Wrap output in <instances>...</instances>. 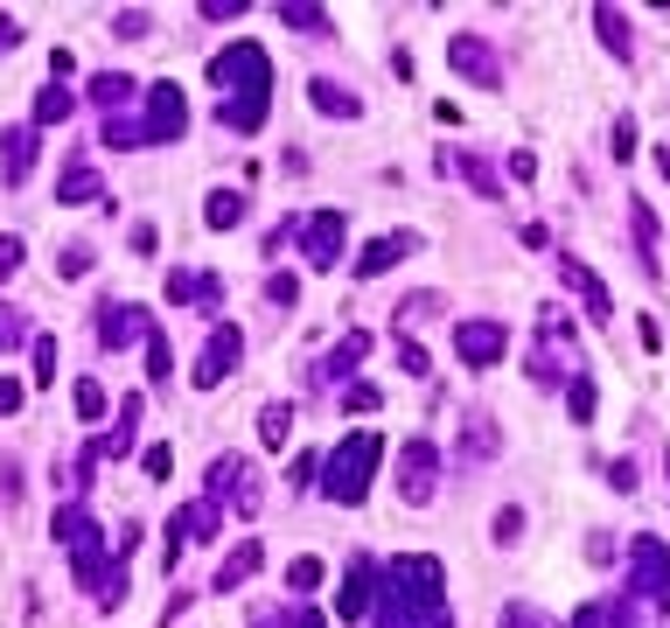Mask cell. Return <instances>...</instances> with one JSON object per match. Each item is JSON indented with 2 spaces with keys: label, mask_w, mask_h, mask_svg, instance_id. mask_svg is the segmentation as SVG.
<instances>
[{
  "label": "cell",
  "mask_w": 670,
  "mask_h": 628,
  "mask_svg": "<svg viewBox=\"0 0 670 628\" xmlns=\"http://www.w3.org/2000/svg\"><path fill=\"white\" fill-rule=\"evenodd\" d=\"M377 628H454L447 607V573L433 551H398L391 566H377Z\"/></svg>",
  "instance_id": "cell-1"
},
{
  "label": "cell",
  "mask_w": 670,
  "mask_h": 628,
  "mask_svg": "<svg viewBox=\"0 0 670 628\" xmlns=\"http://www.w3.org/2000/svg\"><path fill=\"white\" fill-rule=\"evenodd\" d=\"M209 84L224 91L217 126H231V133L252 140V133L265 126V105H273V49H259V43L217 49V56H209Z\"/></svg>",
  "instance_id": "cell-2"
},
{
  "label": "cell",
  "mask_w": 670,
  "mask_h": 628,
  "mask_svg": "<svg viewBox=\"0 0 670 628\" xmlns=\"http://www.w3.org/2000/svg\"><path fill=\"white\" fill-rule=\"evenodd\" d=\"M49 530H56V545H70V573H78V586H91L105 607H120V601H126V566H120V559L105 566V530H99V517H91L84 503H64Z\"/></svg>",
  "instance_id": "cell-3"
},
{
  "label": "cell",
  "mask_w": 670,
  "mask_h": 628,
  "mask_svg": "<svg viewBox=\"0 0 670 628\" xmlns=\"http://www.w3.org/2000/svg\"><path fill=\"white\" fill-rule=\"evenodd\" d=\"M377 468H385V433H342V441L321 454V496L356 510L363 496H371Z\"/></svg>",
  "instance_id": "cell-4"
},
{
  "label": "cell",
  "mask_w": 670,
  "mask_h": 628,
  "mask_svg": "<svg viewBox=\"0 0 670 628\" xmlns=\"http://www.w3.org/2000/svg\"><path fill=\"white\" fill-rule=\"evenodd\" d=\"M628 586H636L649 607H670V545L657 538V530L628 538Z\"/></svg>",
  "instance_id": "cell-5"
},
{
  "label": "cell",
  "mask_w": 670,
  "mask_h": 628,
  "mask_svg": "<svg viewBox=\"0 0 670 628\" xmlns=\"http://www.w3.org/2000/svg\"><path fill=\"white\" fill-rule=\"evenodd\" d=\"M189 133V99L182 84H147V112H140V147H161V140H182Z\"/></svg>",
  "instance_id": "cell-6"
},
{
  "label": "cell",
  "mask_w": 670,
  "mask_h": 628,
  "mask_svg": "<svg viewBox=\"0 0 670 628\" xmlns=\"http://www.w3.org/2000/svg\"><path fill=\"white\" fill-rule=\"evenodd\" d=\"M203 496L217 503V510L231 503V510H245V517H252V510H259V482H252V468H245V454H217V461H209Z\"/></svg>",
  "instance_id": "cell-7"
},
{
  "label": "cell",
  "mask_w": 670,
  "mask_h": 628,
  "mask_svg": "<svg viewBox=\"0 0 670 628\" xmlns=\"http://www.w3.org/2000/svg\"><path fill=\"white\" fill-rule=\"evenodd\" d=\"M398 496H406L412 510L440 496V447L433 441H406V447H398Z\"/></svg>",
  "instance_id": "cell-8"
},
{
  "label": "cell",
  "mask_w": 670,
  "mask_h": 628,
  "mask_svg": "<svg viewBox=\"0 0 670 628\" xmlns=\"http://www.w3.org/2000/svg\"><path fill=\"white\" fill-rule=\"evenodd\" d=\"M342 244H350V217H342V209H315V217L300 224V252H308L315 273H336Z\"/></svg>",
  "instance_id": "cell-9"
},
{
  "label": "cell",
  "mask_w": 670,
  "mask_h": 628,
  "mask_svg": "<svg viewBox=\"0 0 670 628\" xmlns=\"http://www.w3.org/2000/svg\"><path fill=\"white\" fill-rule=\"evenodd\" d=\"M454 356H462L468 370L503 364V356H510V329H503V321H482V315H475V321H462V329H454Z\"/></svg>",
  "instance_id": "cell-10"
},
{
  "label": "cell",
  "mask_w": 670,
  "mask_h": 628,
  "mask_svg": "<svg viewBox=\"0 0 670 628\" xmlns=\"http://www.w3.org/2000/svg\"><path fill=\"white\" fill-rule=\"evenodd\" d=\"M238 364H245V335L231 329V321H217V329H209V342H203V356H196V385L217 391Z\"/></svg>",
  "instance_id": "cell-11"
},
{
  "label": "cell",
  "mask_w": 670,
  "mask_h": 628,
  "mask_svg": "<svg viewBox=\"0 0 670 628\" xmlns=\"http://www.w3.org/2000/svg\"><path fill=\"white\" fill-rule=\"evenodd\" d=\"M447 64L454 70H462V78H475V84H503V56H496L489 43H482V35H454V43H447Z\"/></svg>",
  "instance_id": "cell-12"
},
{
  "label": "cell",
  "mask_w": 670,
  "mask_h": 628,
  "mask_svg": "<svg viewBox=\"0 0 670 628\" xmlns=\"http://www.w3.org/2000/svg\"><path fill=\"white\" fill-rule=\"evenodd\" d=\"M559 279H566V287H572V294L587 300V315H593V321H615V294L601 287V273H593L587 259H572V252H559Z\"/></svg>",
  "instance_id": "cell-13"
},
{
  "label": "cell",
  "mask_w": 670,
  "mask_h": 628,
  "mask_svg": "<svg viewBox=\"0 0 670 628\" xmlns=\"http://www.w3.org/2000/svg\"><path fill=\"white\" fill-rule=\"evenodd\" d=\"M371 594H377V559H350V573L336 586V621H363L371 615Z\"/></svg>",
  "instance_id": "cell-14"
},
{
  "label": "cell",
  "mask_w": 670,
  "mask_h": 628,
  "mask_svg": "<svg viewBox=\"0 0 670 628\" xmlns=\"http://www.w3.org/2000/svg\"><path fill=\"white\" fill-rule=\"evenodd\" d=\"M140 335H155V315H147V308H133V300L99 308V342H105V350H133Z\"/></svg>",
  "instance_id": "cell-15"
},
{
  "label": "cell",
  "mask_w": 670,
  "mask_h": 628,
  "mask_svg": "<svg viewBox=\"0 0 670 628\" xmlns=\"http://www.w3.org/2000/svg\"><path fill=\"white\" fill-rule=\"evenodd\" d=\"M133 433H140V398H126V406H120V426H112L105 441L84 447V482L99 475V461H120V454H133Z\"/></svg>",
  "instance_id": "cell-16"
},
{
  "label": "cell",
  "mask_w": 670,
  "mask_h": 628,
  "mask_svg": "<svg viewBox=\"0 0 670 628\" xmlns=\"http://www.w3.org/2000/svg\"><path fill=\"white\" fill-rule=\"evenodd\" d=\"M217 294H224V279L203 273V265H189V273H168V300H175V308H209Z\"/></svg>",
  "instance_id": "cell-17"
},
{
  "label": "cell",
  "mask_w": 670,
  "mask_h": 628,
  "mask_svg": "<svg viewBox=\"0 0 670 628\" xmlns=\"http://www.w3.org/2000/svg\"><path fill=\"white\" fill-rule=\"evenodd\" d=\"M447 168H454V175H462L468 189H475V196H503V175H496V168H489V155H447V161H440V175H447Z\"/></svg>",
  "instance_id": "cell-18"
},
{
  "label": "cell",
  "mask_w": 670,
  "mask_h": 628,
  "mask_svg": "<svg viewBox=\"0 0 670 628\" xmlns=\"http://www.w3.org/2000/svg\"><path fill=\"white\" fill-rule=\"evenodd\" d=\"M259 566H265V545H259V538H245V545H231V559L217 566V594H238V586L252 580Z\"/></svg>",
  "instance_id": "cell-19"
},
{
  "label": "cell",
  "mask_w": 670,
  "mask_h": 628,
  "mask_svg": "<svg viewBox=\"0 0 670 628\" xmlns=\"http://www.w3.org/2000/svg\"><path fill=\"white\" fill-rule=\"evenodd\" d=\"M133 91H140V84H133L126 70H99V78H91V105H99L105 119H126V99H133Z\"/></svg>",
  "instance_id": "cell-20"
},
{
  "label": "cell",
  "mask_w": 670,
  "mask_h": 628,
  "mask_svg": "<svg viewBox=\"0 0 670 628\" xmlns=\"http://www.w3.org/2000/svg\"><path fill=\"white\" fill-rule=\"evenodd\" d=\"M363 356H371V329H350L329 356H321V377H329V385H336V377H356Z\"/></svg>",
  "instance_id": "cell-21"
},
{
  "label": "cell",
  "mask_w": 670,
  "mask_h": 628,
  "mask_svg": "<svg viewBox=\"0 0 670 628\" xmlns=\"http://www.w3.org/2000/svg\"><path fill=\"white\" fill-rule=\"evenodd\" d=\"M628 224H636V252H643V273L663 279V259H657V209H649L643 196L628 203Z\"/></svg>",
  "instance_id": "cell-22"
},
{
  "label": "cell",
  "mask_w": 670,
  "mask_h": 628,
  "mask_svg": "<svg viewBox=\"0 0 670 628\" xmlns=\"http://www.w3.org/2000/svg\"><path fill=\"white\" fill-rule=\"evenodd\" d=\"M406 252H412V238H406V231L371 238V244H363V259H356V273H363V279H377V273H391V265L406 259Z\"/></svg>",
  "instance_id": "cell-23"
},
{
  "label": "cell",
  "mask_w": 670,
  "mask_h": 628,
  "mask_svg": "<svg viewBox=\"0 0 670 628\" xmlns=\"http://www.w3.org/2000/svg\"><path fill=\"white\" fill-rule=\"evenodd\" d=\"M0 155H8V182H29V168H35V126H8V133H0Z\"/></svg>",
  "instance_id": "cell-24"
},
{
  "label": "cell",
  "mask_w": 670,
  "mask_h": 628,
  "mask_svg": "<svg viewBox=\"0 0 670 628\" xmlns=\"http://www.w3.org/2000/svg\"><path fill=\"white\" fill-rule=\"evenodd\" d=\"M91 196H105V182H99V168H91V161H78V168L56 175V203H91Z\"/></svg>",
  "instance_id": "cell-25"
},
{
  "label": "cell",
  "mask_w": 670,
  "mask_h": 628,
  "mask_svg": "<svg viewBox=\"0 0 670 628\" xmlns=\"http://www.w3.org/2000/svg\"><path fill=\"white\" fill-rule=\"evenodd\" d=\"M308 99H315V112H321V119H356V91H342V84H329V78H315L308 84Z\"/></svg>",
  "instance_id": "cell-26"
},
{
  "label": "cell",
  "mask_w": 670,
  "mask_h": 628,
  "mask_svg": "<svg viewBox=\"0 0 670 628\" xmlns=\"http://www.w3.org/2000/svg\"><path fill=\"white\" fill-rule=\"evenodd\" d=\"M203 224L209 231H238L245 224V189H217V196L203 203Z\"/></svg>",
  "instance_id": "cell-27"
},
{
  "label": "cell",
  "mask_w": 670,
  "mask_h": 628,
  "mask_svg": "<svg viewBox=\"0 0 670 628\" xmlns=\"http://www.w3.org/2000/svg\"><path fill=\"white\" fill-rule=\"evenodd\" d=\"M593 28H601L607 49H615V64H628V56H636V49H628V14H622V8H593Z\"/></svg>",
  "instance_id": "cell-28"
},
{
  "label": "cell",
  "mask_w": 670,
  "mask_h": 628,
  "mask_svg": "<svg viewBox=\"0 0 670 628\" xmlns=\"http://www.w3.org/2000/svg\"><path fill=\"white\" fill-rule=\"evenodd\" d=\"M182 530H189V538H203V545H209V538H224V510L209 503V496H203V503H189V510H182Z\"/></svg>",
  "instance_id": "cell-29"
},
{
  "label": "cell",
  "mask_w": 670,
  "mask_h": 628,
  "mask_svg": "<svg viewBox=\"0 0 670 628\" xmlns=\"http://www.w3.org/2000/svg\"><path fill=\"white\" fill-rule=\"evenodd\" d=\"M70 112H78V99H70L64 84H43V99H35V126H64Z\"/></svg>",
  "instance_id": "cell-30"
},
{
  "label": "cell",
  "mask_w": 670,
  "mask_h": 628,
  "mask_svg": "<svg viewBox=\"0 0 670 628\" xmlns=\"http://www.w3.org/2000/svg\"><path fill=\"white\" fill-rule=\"evenodd\" d=\"M286 433H294V406H286V398H273V406H259V441H265V447H280Z\"/></svg>",
  "instance_id": "cell-31"
},
{
  "label": "cell",
  "mask_w": 670,
  "mask_h": 628,
  "mask_svg": "<svg viewBox=\"0 0 670 628\" xmlns=\"http://www.w3.org/2000/svg\"><path fill=\"white\" fill-rule=\"evenodd\" d=\"M168 370H175V350H168V329H155V335H147V377L168 385Z\"/></svg>",
  "instance_id": "cell-32"
},
{
  "label": "cell",
  "mask_w": 670,
  "mask_h": 628,
  "mask_svg": "<svg viewBox=\"0 0 670 628\" xmlns=\"http://www.w3.org/2000/svg\"><path fill=\"white\" fill-rule=\"evenodd\" d=\"M593 406H601V391H593V377H572V385H566V412H572V419H580V426H587V419H593Z\"/></svg>",
  "instance_id": "cell-33"
},
{
  "label": "cell",
  "mask_w": 670,
  "mask_h": 628,
  "mask_svg": "<svg viewBox=\"0 0 670 628\" xmlns=\"http://www.w3.org/2000/svg\"><path fill=\"white\" fill-rule=\"evenodd\" d=\"M321 580H329V566H321V559H294V566H286V586H294V594H315Z\"/></svg>",
  "instance_id": "cell-34"
},
{
  "label": "cell",
  "mask_w": 670,
  "mask_h": 628,
  "mask_svg": "<svg viewBox=\"0 0 670 628\" xmlns=\"http://www.w3.org/2000/svg\"><path fill=\"white\" fill-rule=\"evenodd\" d=\"M70 406H78V419H105V385H99V377H84V385L70 391Z\"/></svg>",
  "instance_id": "cell-35"
},
{
  "label": "cell",
  "mask_w": 670,
  "mask_h": 628,
  "mask_svg": "<svg viewBox=\"0 0 670 628\" xmlns=\"http://www.w3.org/2000/svg\"><path fill=\"white\" fill-rule=\"evenodd\" d=\"M280 22L300 28V35H321V28H329V14H321V8H280Z\"/></svg>",
  "instance_id": "cell-36"
},
{
  "label": "cell",
  "mask_w": 670,
  "mask_h": 628,
  "mask_svg": "<svg viewBox=\"0 0 670 628\" xmlns=\"http://www.w3.org/2000/svg\"><path fill=\"white\" fill-rule=\"evenodd\" d=\"M342 406H350V412H377V406H385V391H377V385H363V377H350Z\"/></svg>",
  "instance_id": "cell-37"
},
{
  "label": "cell",
  "mask_w": 670,
  "mask_h": 628,
  "mask_svg": "<svg viewBox=\"0 0 670 628\" xmlns=\"http://www.w3.org/2000/svg\"><path fill=\"white\" fill-rule=\"evenodd\" d=\"M22 342H29V321L14 315V308H0V356H8V350H22Z\"/></svg>",
  "instance_id": "cell-38"
},
{
  "label": "cell",
  "mask_w": 670,
  "mask_h": 628,
  "mask_svg": "<svg viewBox=\"0 0 670 628\" xmlns=\"http://www.w3.org/2000/svg\"><path fill=\"white\" fill-rule=\"evenodd\" d=\"M601 628H643L636 601H601Z\"/></svg>",
  "instance_id": "cell-39"
},
{
  "label": "cell",
  "mask_w": 670,
  "mask_h": 628,
  "mask_svg": "<svg viewBox=\"0 0 670 628\" xmlns=\"http://www.w3.org/2000/svg\"><path fill=\"white\" fill-rule=\"evenodd\" d=\"M35 385H56V335H35Z\"/></svg>",
  "instance_id": "cell-40"
},
{
  "label": "cell",
  "mask_w": 670,
  "mask_h": 628,
  "mask_svg": "<svg viewBox=\"0 0 670 628\" xmlns=\"http://www.w3.org/2000/svg\"><path fill=\"white\" fill-rule=\"evenodd\" d=\"M182 538H189V530H182V517H168V530H161V566H168V573L182 566Z\"/></svg>",
  "instance_id": "cell-41"
},
{
  "label": "cell",
  "mask_w": 670,
  "mask_h": 628,
  "mask_svg": "<svg viewBox=\"0 0 670 628\" xmlns=\"http://www.w3.org/2000/svg\"><path fill=\"white\" fill-rule=\"evenodd\" d=\"M294 294H300L294 273H273V279H265V300H273V308H294Z\"/></svg>",
  "instance_id": "cell-42"
},
{
  "label": "cell",
  "mask_w": 670,
  "mask_h": 628,
  "mask_svg": "<svg viewBox=\"0 0 670 628\" xmlns=\"http://www.w3.org/2000/svg\"><path fill=\"white\" fill-rule=\"evenodd\" d=\"M112 28H120V35H147V28H155V14H147V8H120V14H112Z\"/></svg>",
  "instance_id": "cell-43"
},
{
  "label": "cell",
  "mask_w": 670,
  "mask_h": 628,
  "mask_svg": "<svg viewBox=\"0 0 670 628\" xmlns=\"http://www.w3.org/2000/svg\"><path fill=\"white\" fill-rule=\"evenodd\" d=\"M56 265H64V279H84L91 273V244H64V259H56Z\"/></svg>",
  "instance_id": "cell-44"
},
{
  "label": "cell",
  "mask_w": 670,
  "mask_h": 628,
  "mask_svg": "<svg viewBox=\"0 0 670 628\" xmlns=\"http://www.w3.org/2000/svg\"><path fill=\"white\" fill-rule=\"evenodd\" d=\"M496 628H552V621L538 615V607H524V601H516V607H503V621H496Z\"/></svg>",
  "instance_id": "cell-45"
},
{
  "label": "cell",
  "mask_w": 670,
  "mask_h": 628,
  "mask_svg": "<svg viewBox=\"0 0 670 628\" xmlns=\"http://www.w3.org/2000/svg\"><path fill=\"white\" fill-rule=\"evenodd\" d=\"M22 398H29L22 377H0V419H14V412H22Z\"/></svg>",
  "instance_id": "cell-46"
},
{
  "label": "cell",
  "mask_w": 670,
  "mask_h": 628,
  "mask_svg": "<svg viewBox=\"0 0 670 628\" xmlns=\"http://www.w3.org/2000/svg\"><path fill=\"white\" fill-rule=\"evenodd\" d=\"M607 147H615V161L636 155V119H615V133H607Z\"/></svg>",
  "instance_id": "cell-47"
},
{
  "label": "cell",
  "mask_w": 670,
  "mask_h": 628,
  "mask_svg": "<svg viewBox=\"0 0 670 628\" xmlns=\"http://www.w3.org/2000/svg\"><path fill=\"white\" fill-rule=\"evenodd\" d=\"M398 364H406L412 377H427V370H433V364H427V350H419V342H398Z\"/></svg>",
  "instance_id": "cell-48"
},
{
  "label": "cell",
  "mask_w": 670,
  "mask_h": 628,
  "mask_svg": "<svg viewBox=\"0 0 670 628\" xmlns=\"http://www.w3.org/2000/svg\"><path fill=\"white\" fill-rule=\"evenodd\" d=\"M168 468H175V447H147V475L168 482Z\"/></svg>",
  "instance_id": "cell-49"
},
{
  "label": "cell",
  "mask_w": 670,
  "mask_h": 628,
  "mask_svg": "<svg viewBox=\"0 0 670 628\" xmlns=\"http://www.w3.org/2000/svg\"><path fill=\"white\" fill-rule=\"evenodd\" d=\"M14 265H22V238H0V279H14Z\"/></svg>",
  "instance_id": "cell-50"
},
{
  "label": "cell",
  "mask_w": 670,
  "mask_h": 628,
  "mask_svg": "<svg viewBox=\"0 0 670 628\" xmlns=\"http://www.w3.org/2000/svg\"><path fill=\"white\" fill-rule=\"evenodd\" d=\"M510 175H516V182H538V155H524V147H516V155H510Z\"/></svg>",
  "instance_id": "cell-51"
},
{
  "label": "cell",
  "mask_w": 670,
  "mask_h": 628,
  "mask_svg": "<svg viewBox=\"0 0 670 628\" xmlns=\"http://www.w3.org/2000/svg\"><path fill=\"white\" fill-rule=\"evenodd\" d=\"M209 22H231V14H245V0H203Z\"/></svg>",
  "instance_id": "cell-52"
},
{
  "label": "cell",
  "mask_w": 670,
  "mask_h": 628,
  "mask_svg": "<svg viewBox=\"0 0 670 628\" xmlns=\"http://www.w3.org/2000/svg\"><path fill=\"white\" fill-rule=\"evenodd\" d=\"M524 530V510H496V538H516Z\"/></svg>",
  "instance_id": "cell-53"
},
{
  "label": "cell",
  "mask_w": 670,
  "mask_h": 628,
  "mask_svg": "<svg viewBox=\"0 0 670 628\" xmlns=\"http://www.w3.org/2000/svg\"><path fill=\"white\" fill-rule=\"evenodd\" d=\"M70 70H78V64H70V49H49V84H64Z\"/></svg>",
  "instance_id": "cell-54"
},
{
  "label": "cell",
  "mask_w": 670,
  "mask_h": 628,
  "mask_svg": "<svg viewBox=\"0 0 670 628\" xmlns=\"http://www.w3.org/2000/svg\"><path fill=\"white\" fill-rule=\"evenodd\" d=\"M636 329H643V350H663V321H657V315H643Z\"/></svg>",
  "instance_id": "cell-55"
},
{
  "label": "cell",
  "mask_w": 670,
  "mask_h": 628,
  "mask_svg": "<svg viewBox=\"0 0 670 628\" xmlns=\"http://www.w3.org/2000/svg\"><path fill=\"white\" fill-rule=\"evenodd\" d=\"M14 43H22V22H14V14H0V56H8Z\"/></svg>",
  "instance_id": "cell-56"
},
{
  "label": "cell",
  "mask_w": 670,
  "mask_h": 628,
  "mask_svg": "<svg viewBox=\"0 0 670 628\" xmlns=\"http://www.w3.org/2000/svg\"><path fill=\"white\" fill-rule=\"evenodd\" d=\"M294 628H329V615H321V607H300V621Z\"/></svg>",
  "instance_id": "cell-57"
},
{
  "label": "cell",
  "mask_w": 670,
  "mask_h": 628,
  "mask_svg": "<svg viewBox=\"0 0 670 628\" xmlns=\"http://www.w3.org/2000/svg\"><path fill=\"white\" fill-rule=\"evenodd\" d=\"M657 168H663V182H670V147H663V155H657Z\"/></svg>",
  "instance_id": "cell-58"
}]
</instances>
